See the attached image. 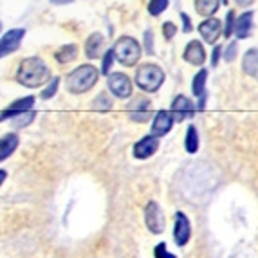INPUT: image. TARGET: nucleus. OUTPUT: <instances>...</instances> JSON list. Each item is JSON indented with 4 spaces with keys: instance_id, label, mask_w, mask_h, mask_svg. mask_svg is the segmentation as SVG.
Listing matches in <instances>:
<instances>
[{
    "instance_id": "nucleus-1",
    "label": "nucleus",
    "mask_w": 258,
    "mask_h": 258,
    "mask_svg": "<svg viewBox=\"0 0 258 258\" xmlns=\"http://www.w3.org/2000/svg\"><path fill=\"white\" fill-rule=\"evenodd\" d=\"M52 80L51 69L47 63L38 58V56H29L24 58L18 65L17 71V82L20 85L27 87V89H38V87L45 85Z\"/></svg>"
},
{
    "instance_id": "nucleus-2",
    "label": "nucleus",
    "mask_w": 258,
    "mask_h": 258,
    "mask_svg": "<svg viewBox=\"0 0 258 258\" xmlns=\"http://www.w3.org/2000/svg\"><path fill=\"white\" fill-rule=\"evenodd\" d=\"M99 71L96 69L94 65L83 63L80 67H76L74 71H71L65 78V91L69 94H85L98 83L99 80Z\"/></svg>"
},
{
    "instance_id": "nucleus-3",
    "label": "nucleus",
    "mask_w": 258,
    "mask_h": 258,
    "mask_svg": "<svg viewBox=\"0 0 258 258\" xmlns=\"http://www.w3.org/2000/svg\"><path fill=\"white\" fill-rule=\"evenodd\" d=\"M164 80H166V74L161 69L157 63H143L136 69L134 74V82L136 85L141 89L143 92H148V94H154L163 87Z\"/></svg>"
},
{
    "instance_id": "nucleus-4",
    "label": "nucleus",
    "mask_w": 258,
    "mask_h": 258,
    "mask_svg": "<svg viewBox=\"0 0 258 258\" xmlns=\"http://www.w3.org/2000/svg\"><path fill=\"white\" fill-rule=\"evenodd\" d=\"M114 54L116 60L119 61L123 67H136L141 60L143 54V45L132 36H121L114 43Z\"/></svg>"
},
{
    "instance_id": "nucleus-5",
    "label": "nucleus",
    "mask_w": 258,
    "mask_h": 258,
    "mask_svg": "<svg viewBox=\"0 0 258 258\" xmlns=\"http://www.w3.org/2000/svg\"><path fill=\"white\" fill-rule=\"evenodd\" d=\"M145 224H147L148 231L154 235H161L164 231L166 219H164V211L159 206V203L148 201V204L145 206Z\"/></svg>"
},
{
    "instance_id": "nucleus-6",
    "label": "nucleus",
    "mask_w": 258,
    "mask_h": 258,
    "mask_svg": "<svg viewBox=\"0 0 258 258\" xmlns=\"http://www.w3.org/2000/svg\"><path fill=\"white\" fill-rule=\"evenodd\" d=\"M107 87L119 99H128L132 96V82L125 73H110L107 78Z\"/></svg>"
},
{
    "instance_id": "nucleus-7",
    "label": "nucleus",
    "mask_w": 258,
    "mask_h": 258,
    "mask_svg": "<svg viewBox=\"0 0 258 258\" xmlns=\"http://www.w3.org/2000/svg\"><path fill=\"white\" fill-rule=\"evenodd\" d=\"M24 36H26V29H20V27L9 29L8 33H4L0 38V58L17 52L20 49L22 42H24Z\"/></svg>"
},
{
    "instance_id": "nucleus-8",
    "label": "nucleus",
    "mask_w": 258,
    "mask_h": 258,
    "mask_svg": "<svg viewBox=\"0 0 258 258\" xmlns=\"http://www.w3.org/2000/svg\"><path fill=\"white\" fill-rule=\"evenodd\" d=\"M170 112H172L173 119L175 123H182L188 117H194L195 112H197V107L194 105V101L189 98H186L184 94H179L173 98L172 107H170Z\"/></svg>"
},
{
    "instance_id": "nucleus-9",
    "label": "nucleus",
    "mask_w": 258,
    "mask_h": 258,
    "mask_svg": "<svg viewBox=\"0 0 258 258\" xmlns=\"http://www.w3.org/2000/svg\"><path fill=\"white\" fill-rule=\"evenodd\" d=\"M191 238V224L186 213L177 211L173 217V240L179 247H184Z\"/></svg>"
},
{
    "instance_id": "nucleus-10",
    "label": "nucleus",
    "mask_w": 258,
    "mask_h": 258,
    "mask_svg": "<svg viewBox=\"0 0 258 258\" xmlns=\"http://www.w3.org/2000/svg\"><path fill=\"white\" fill-rule=\"evenodd\" d=\"M35 101H36L35 96H24V98H20V99H15L9 107H6L4 110L0 112V123H2V121H8V119L13 121L15 117H18V116H22V114H26V112L33 110Z\"/></svg>"
},
{
    "instance_id": "nucleus-11",
    "label": "nucleus",
    "mask_w": 258,
    "mask_h": 258,
    "mask_svg": "<svg viewBox=\"0 0 258 258\" xmlns=\"http://www.w3.org/2000/svg\"><path fill=\"white\" fill-rule=\"evenodd\" d=\"M199 35H201V38L204 40L206 43H215L219 42L220 35H222V22L219 20V18L211 17V18H204L201 24H199Z\"/></svg>"
},
{
    "instance_id": "nucleus-12",
    "label": "nucleus",
    "mask_w": 258,
    "mask_h": 258,
    "mask_svg": "<svg viewBox=\"0 0 258 258\" xmlns=\"http://www.w3.org/2000/svg\"><path fill=\"white\" fill-rule=\"evenodd\" d=\"M173 123H175V119H173L172 112L161 108V110L155 112L154 121H152V126H150V134L155 136L157 139L164 138V136L173 128Z\"/></svg>"
},
{
    "instance_id": "nucleus-13",
    "label": "nucleus",
    "mask_w": 258,
    "mask_h": 258,
    "mask_svg": "<svg viewBox=\"0 0 258 258\" xmlns=\"http://www.w3.org/2000/svg\"><path fill=\"white\" fill-rule=\"evenodd\" d=\"M130 114V119L136 121V123H145L152 117V101L148 98H136L132 99L126 107Z\"/></svg>"
},
{
    "instance_id": "nucleus-14",
    "label": "nucleus",
    "mask_w": 258,
    "mask_h": 258,
    "mask_svg": "<svg viewBox=\"0 0 258 258\" xmlns=\"http://www.w3.org/2000/svg\"><path fill=\"white\" fill-rule=\"evenodd\" d=\"M182 60L186 63L194 65V67H203L206 61V49H204L203 42L199 40H189L186 43L184 51H182Z\"/></svg>"
},
{
    "instance_id": "nucleus-15",
    "label": "nucleus",
    "mask_w": 258,
    "mask_h": 258,
    "mask_svg": "<svg viewBox=\"0 0 258 258\" xmlns=\"http://www.w3.org/2000/svg\"><path fill=\"white\" fill-rule=\"evenodd\" d=\"M157 150H159V139L150 134V136H145V138H141L134 145L132 154L136 159L145 161V159H148V157H152Z\"/></svg>"
},
{
    "instance_id": "nucleus-16",
    "label": "nucleus",
    "mask_w": 258,
    "mask_h": 258,
    "mask_svg": "<svg viewBox=\"0 0 258 258\" xmlns=\"http://www.w3.org/2000/svg\"><path fill=\"white\" fill-rule=\"evenodd\" d=\"M253 20H254V11H244L240 17H237V24H235V36L238 40H247L253 33Z\"/></svg>"
},
{
    "instance_id": "nucleus-17",
    "label": "nucleus",
    "mask_w": 258,
    "mask_h": 258,
    "mask_svg": "<svg viewBox=\"0 0 258 258\" xmlns=\"http://www.w3.org/2000/svg\"><path fill=\"white\" fill-rule=\"evenodd\" d=\"M242 71L245 76L253 78L258 82V49L249 47L242 56Z\"/></svg>"
},
{
    "instance_id": "nucleus-18",
    "label": "nucleus",
    "mask_w": 258,
    "mask_h": 258,
    "mask_svg": "<svg viewBox=\"0 0 258 258\" xmlns=\"http://www.w3.org/2000/svg\"><path fill=\"white\" fill-rule=\"evenodd\" d=\"M105 45V36L101 33H92L89 35V38L85 40V56L89 60H96Z\"/></svg>"
},
{
    "instance_id": "nucleus-19",
    "label": "nucleus",
    "mask_w": 258,
    "mask_h": 258,
    "mask_svg": "<svg viewBox=\"0 0 258 258\" xmlns=\"http://www.w3.org/2000/svg\"><path fill=\"white\" fill-rule=\"evenodd\" d=\"M18 145H20V138H18L17 134L11 132L2 136L0 138V163L6 161L8 157H11L15 154V150L18 148Z\"/></svg>"
},
{
    "instance_id": "nucleus-20",
    "label": "nucleus",
    "mask_w": 258,
    "mask_h": 258,
    "mask_svg": "<svg viewBox=\"0 0 258 258\" xmlns=\"http://www.w3.org/2000/svg\"><path fill=\"white\" fill-rule=\"evenodd\" d=\"M220 0H195L194 6H195V11H197L201 17L204 18H211L213 15L219 11L220 8Z\"/></svg>"
},
{
    "instance_id": "nucleus-21",
    "label": "nucleus",
    "mask_w": 258,
    "mask_h": 258,
    "mask_svg": "<svg viewBox=\"0 0 258 258\" xmlns=\"http://www.w3.org/2000/svg\"><path fill=\"white\" fill-rule=\"evenodd\" d=\"M76 56H78V45L76 43H67V45H61L54 52V60L61 65H67L73 60H76Z\"/></svg>"
},
{
    "instance_id": "nucleus-22",
    "label": "nucleus",
    "mask_w": 258,
    "mask_h": 258,
    "mask_svg": "<svg viewBox=\"0 0 258 258\" xmlns=\"http://www.w3.org/2000/svg\"><path fill=\"white\" fill-rule=\"evenodd\" d=\"M199 147H201V141H199L197 126L188 125V128H186V136H184V150H186V154H189V155L197 154Z\"/></svg>"
},
{
    "instance_id": "nucleus-23",
    "label": "nucleus",
    "mask_w": 258,
    "mask_h": 258,
    "mask_svg": "<svg viewBox=\"0 0 258 258\" xmlns=\"http://www.w3.org/2000/svg\"><path fill=\"white\" fill-rule=\"evenodd\" d=\"M206 82H208V69H201L197 71V74L194 76V82H191V94L195 96V98H201V96L204 94L206 91Z\"/></svg>"
},
{
    "instance_id": "nucleus-24",
    "label": "nucleus",
    "mask_w": 258,
    "mask_h": 258,
    "mask_svg": "<svg viewBox=\"0 0 258 258\" xmlns=\"http://www.w3.org/2000/svg\"><path fill=\"white\" fill-rule=\"evenodd\" d=\"M235 24H237V15H235V9H229L228 13H226V18H224V24H222L224 38H231V35H235Z\"/></svg>"
},
{
    "instance_id": "nucleus-25",
    "label": "nucleus",
    "mask_w": 258,
    "mask_h": 258,
    "mask_svg": "<svg viewBox=\"0 0 258 258\" xmlns=\"http://www.w3.org/2000/svg\"><path fill=\"white\" fill-rule=\"evenodd\" d=\"M92 108L98 112H108L112 110V99L110 96L107 94V92H101V94H98V98L92 101Z\"/></svg>"
},
{
    "instance_id": "nucleus-26",
    "label": "nucleus",
    "mask_w": 258,
    "mask_h": 258,
    "mask_svg": "<svg viewBox=\"0 0 258 258\" xmlns=\"http://www.w3.org/2000/svg\"><path fill=\"white\" fill-rule=\"evenodd\" d=\"M170 6V0H150L148 2V13L152 17H161Z\"/></svg>"
},
{
    "instance_id": "nucleus-27",
    "label": "nucleus",
    "mask_w": 258,
    "mask_h": 258,
    "mask_svg": "<svg viewBox=\"0 0 258 258\" xmlns=\"http://www.w3.org/2000/svg\"><path fill=\"white\" fill-rule=\"evenodd\" d=\"M114 60H116L114 49H107L103 54V60H101V69H99V73L107 78L110 76V69H112V65H114Z\"/></svg>"
},
{
    "instance_id": "nucleus-28",
    "label": "nucleus",
    "mask_w": 258,
    "mask_h": 258,
    "mask_svg": "<svg viewBox=\"0 0 258 258\" xmlns=\"http://www.w3.org/2000/svg\"><path fill=\"white\" fill-rule=\"evenodd\" d=\"M35 117H36V112H35V108H33V110H29V112H26V114H22V116L15 117L13 126L15 128H26V126H29L31 123L35 121Z\"/></svg>"
},
{
    "instance_id": "nucleus-29",
    "label": "nucleus",
    "mask_w": 258,
    "mask_h": 258,
    "mask_svg": "<svg viewBox=\"0 0 258 258\" xmlns=\"http://www.w3.org/2000/svg\"><path fill=\"white\" fill-rule=\"evenodd\" d=\"M58 87H60V78L54 76L51 82L47 83V87L40 92V98H42V99H51L52 96H56V92H58Z\"/></svg>"
},
{
    "instance_id": "nucleus-30",
    "label": "nucleus",
    "mask_w": 258,
    "mask_h": 258,
    "mask_svg": "<svg viewBox=\"0 0 258 258\" xmlns=\"http://www.w3.org/2000/svg\"><path fill=\"white\" fill-rule=\"evenodd\" d=\"M143 47H145V52L148 56H152L155 52V42H154V31L147 29L143 33Z\"/></svg>"
},
{
    "instance_id": "nucleus-31",
    "label": "nucleus",
    "mask_w": 258,
    "mask_h": 258,
    "mask_svg": "<svg viewBox=\"0 0 258 258\" xmlns=\"http://www.w3.org/2000/svg\"><path fill=\"white\" fill-rule=\"evenodd\" d=\"M237 56H238V43L231 42L228 47L224 49L222 58H224V61H226V63H231V61H235V58H237Z\"/></svg>"
},
{
    "instance_id": "nucleus-32",
    "label": "nucleus",
    "mask_w": 258,
    "mask_h": 258,
    "mask_svg": "<svg viewBox=\"0 0 258 258\" xmlns=\"http://www.w3.org/2000/svg\"><path fill=\"white\" fill-rule=\"evenodd\" d=\"M154 258H177V256L168 251V245L164 244V242H159V244L154 247Z\"/></svg>"
},
{
    "instance_id": "nucleus-33",
    "label": "nucleus",
    "mask_w": 258,
    "mask_h": 258,
    "mask_svg": "<svg viewBox=\"0 0 258 258\" xmlns=\"http://www.w3.org/2000/svg\"><path fill=\"white\" fill-rule=\"evenodd\" d=\"M175 35H177V26L173 24L172 20H168V22H164L163 24V36L166 40H172V38H175Z\"/></svg>"
},
{
    "instance_id": "nucleus-34",
    "label": "nucleus",
    "mask_w": 258,
    "mask_h": 258,
    "mask_svg": "<svg viewBox=\"0 0 258 258\" xmlns=\"http://www.w3.org/2000/svg\"><path fill=\"white\" fill-rule=\"evenodd\" d=\"M179 17H181V20H182V33H184V35L191 33V31H194V26H191V18H189V15L182 13V11H181V15H179Z\"/></svg>"
},
{
    "instance_id": "nucleus-35",
    "label": "nucleus",
    "mask_w": 258,
    "mask_h": 258,
    "mask_svg": "<svg viewBox=\"0 0 258 258\" xmlns=\"http://www.w3.org/2000/svg\"><path fill=\"white\" fill-rule=\"evenodd\" d=\"M222 54H224L222 45H215L213 51H211V67H217V65H219V60H220V56Z\"/></svg>"
},
{
    "instance_id": "nucleus-36",
    "label": "nucleus",
    "mask_w": 258,
    "mask_h": 258,
    "mask_svg": "<svg viewBox=\"0 0 258 258\" xmlns=\"http://www.w3.org/2000/svg\"><path fill=\"white\" fill-rule=\"evenodd\" d=\"M206 101H208V92H204V94L197 99V112H204V108H206Z\"/></svg>"
},
{
    "instance_id": "nucleus-37",
    "label": "nucleus",
    "mask_w": 258,
    "mask_h": 258,
    "mask_svg": "<svg viewBox=\"0 0 258 258\" xmlns=\"http://www.w3.org/2000/svg\"><path fill=\"white\" fill-rule=\"evenodd\" d=\"M235 4H237L238 8H251V6L254 4V0H235Z\"/></svg>"
},
{
    "instance_id": "nucleus-38",
    "label": "nucleus",
    "mask_w": 258,
    "mask_h": 258,
    "mask_svg": "<svg viewBox=\"0 0 258 258\" xmlns=\"http://www.w3.org/2000/svg\"><path fill=\"white\" fill-rule=\"evenodd\" d=\"M49 2L54 6H67V4H71L73 0H49Z\"/></svg>"
},
{
    "instance_id": "nucleus-39",
    "label": "nucleus",
    "mask_w": 258,
    "mask_h": 258,
    "mask_svg": "<svg viewBox=\"0 0 258 258\" xmlns=\"http://www.w3.org/2000/svg\"><path fill=\"white\" fill-rule=\"evenodd\" d=\"M6 179H8V172H6V170H0V186L4 184Z\"/></svg>"
},
{
    "instance_id": "nucleus-40",
    "label": "nucleus",
    "mask_w": 258,
    "mask_h": 258,
    "mask_svg": "<svg viewBox=\"0 0 258 258\" xmlns=\"http://www.w3.org/2000/svg\"><path fill=\"white\" fill-rule=\"evenodd\" d=\"M220 2H222V6H228L229 4V0H220Z\"/></svg>"
},
{
    "instance_id": "nucleus-41",
    "label": "nucleus",
    "mask_w": 258,
    "mask_h": 258,
    "mask_svg": "<svg viewBox=\"0 0 258 258\" xmlns=\"http://www.w3.org/2000/svg\"><path fill=\"white\" fill-rule=\"evenodd\" d=\"M0 31H2V22H0Z\"/></svg>"
}]
</instances>
